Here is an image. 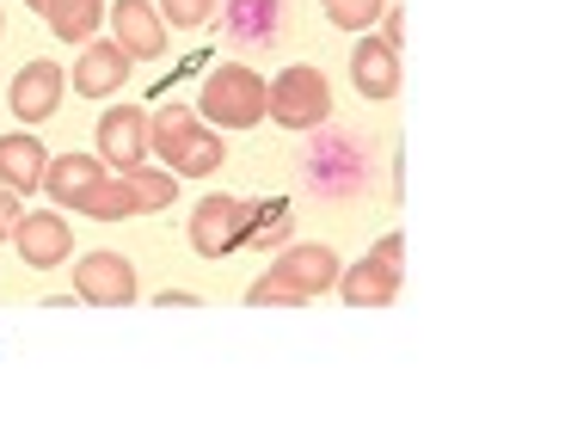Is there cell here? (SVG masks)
Returning <instances> with one entry per match:
<instances>
[{"instance_id":"6da1fadb","label":"cell","mask_w":565,"mask_h":424,"mask_svg":"<svg viewBox=\"0 0 565 424\" xmlns=\"http://www.w3.org/2000/svg\"><path fill=\"white\" fill-rule=\"evenodd\" d=\"M148 148L167 160V172H191V179H210V172L222 167V141H215L210 129H198V112L179 105V99L148 117Z\"/></svg>"},{"instance_id":"e0dca14e","label":"cell","mask_w":565,"mask_h":424,"mask_svg":"<svg viewBox=\"0 0 565 424\" xmlns=\"http://www.w3.org/2000/svg\"><path fill=\"white\" fill-rule=\"evenodd\" d=\"M43 19H50V31L62 43H93L99 38V19H105V0H50Z\"/></svg>"},{"instance_id":"4fadbf2b","label":"cell","mask_w":565,"mask_h":424,"mask_svg":"<svg viewBox=\"0 0 565 424\" xmlns=\"http://www.w3.org/2000/svg\"><path fill=\"white\" fill-rule=\"evenodd\" d=\"M277 31H282V0H234V7H227V43H234V50L270 43Z\"/></svg>"},{"instance_id":"52a82bcc","label":"cell","mask_w":565,"mask_h":424,"mask_svg":"<svg viewBox=\"0 0 565 424\" xmlns=\"http://www.w3.org/2000/svg\"><path fill=\"white\" fill-rule=\"evenodd\" d=\"M99 160H111L124 172L148 160V112L141 105H111L99 117Z\"/></svg>"},{"instance_id":"44dd1931","label":"cell","mask_w":565,"mask_h":424,"mask_svg":"<svg viewBox=\"0 0 565 424\" xmlns=\"http://www.w3.org/2000/svg\"><path fill=\"white\" fill-rule=\"evenodd\" d=\"M301 301H308V296H301V289L282 277L277 265H270L265 277L253 283V289H246V308H301Z\"/></svg>"},{"instance_id":"9c48e42d","label":"cell","mask_w":565,"mask_h":424,"mask_svg":"<svg viewBox=\"0 0 565 424\" xmlns=\"http://www.w3.org/2000/svg\"><path fill=\"white\" fill-rule=\"evenodd\" d=\"M13 246H19V258H25L31 271H56V265H68L74 234H68V222H62V215L43 210V215H19Z\"/></svg>"},{"instance_id":"ba28073f","label":"cell","mask_w":565,"mask_h":424,"mask_svg":"<svg viewBox=\"0 0 565 424\" xmlns=\"http://www.w3.org/2000/svg\"><path fill=\"white\" fill-rule=\"evenodd\" d=\"M241 222H246V203L241 198H203L198 215H191V246H198L203 258H222L241 246Z\"/></svg>"},{"instance_id":"30bf717a","label":"cell","mask_w":565,"mask_h":424,"mask_svg":"<svg viewBox=\"0 0 565 424\" xmlns=\"http://www.w3.org/2000/svg\"><path fill=\"white\" fill-rule=\"evenodd\" d=\"M351 81L363 99H394L399 93V50L387 38H363L351 50Z\"/></svg>"},{"instance_id":"9a60e30c","label":"cell","mask_w":565,"mask_h":424,"mask_svg":"<svg viewBox=\"0 0 565 424\" xmlns=\"http://www.w3.org/2000/svg\"><path fill=\"white\" fill-rule=\"evenodd\" d=\"M0 184L19 191V198L43 184V141L38 136H0Z\"/></svg>"},{"instance_id":"277c9868","label":"cell","mask_w":565,"mask_h":424,"mask_svg":"<svg viewBox=\"0 0 565 424\" xmlns=\"http://www.w3.org/2000/svg\"><path fill=\"white\" fill-rule=\"evenodd\" d=\"M74 296L124 308V301H136V265H129L124 253H86L81 265H74Z\"/></svg>"},{"instance_id":"7402d4cb","label":"cell","mask_w":565,"mask_h":424,"mask_svg":"<svg viewBox=\"0 0 565 424\" xmlns=\"http://www.w3.org/2000/svg\"><path fill=\"white\" fill-rule=\"evenodd\" d=\"M382 13H387L382 0H326V19H332L339 31H363V25H375Z\"/></svg>"},{"instance_id":"cb8c5ba5","label":"cell","mask_w":565,"mask_h":424,"mask_svg":"<svg viewBox=\"0 0 565 424\" xmlns=\"http://www.w3.org/2000/svg\"><path fill=\"white\" fill-rule=\"evenodd\" d=\"M19 191H7V184H0V241H13V227H19Z\"/></svg>"},{"instance_id":"5bb4252c","label":"cell","mask_w":565,"mask_h":424,"mask_svg":"<svg viewBox=\"0 0 565 424\" xmlns=\"http://www.w3.org/2000/svg\"><path fill=\"white\" fill-rule=\"evenodd\" d=\"M339 289H344L351 308H387V301L399 296V271H387L382 258H363V265H351L339 277Z\"/></svg>"},{"instance_id":"83f0119b","label":"cell","mask_w":565,"mask_h":424,"mask_svg":"<svg viewBox=\"0 0 565 424\" xmlns=\"http://www.w3.org/2000/svg\"><path fill=\"white\" fill-rule=\"evenodd\" d=\"M25 7H31V13H43V7H50V0H25Z\"/></svg>"},{"instance_id":"ac0fdd59","label":"cell","mask_w":565,"mask_h":424,"mask_svg":"<svg viewBox=\"0 0 565 424\" xmlns=\"http://www.w3.org/2000/svg\"><path fill=\"white\" fill-rule=\"evenodd\" d=\"M124 184H129V198H136V215H154V210H167L172 198H179V184H172V172L167 167H129L124 172Z\"/></svg>"},{"instance_id":"484cf974","label":"cell","mask_w":565,"mask_h":424,"mask_svg":"<svg viewBox=\"0 0 565 424\" xmlns=\"http://www.w3.org/2000/svg\"><path fill=\"white\" fill-rule=\"evenodd\" d=\"M382 38L399 50V38H406V19H399V7H394V13H382Z\"/></svg>"},{"instance_id":"d4e9b609","label":"cell","mask_w":565,"mask_h":424,"mask_svg":"<svg viewBox=\"0 0 565 424\" xmlns=\"http://www.w3.org/2000/svg\"><path fill=\"white\" fill-rule=\"evenodd\" d=\"M369 258H382L387 271H399V258H406V241H399V234H382V241H375V253Z\"/></svg>"},{"instance_id":"603a6c76","label":"cell","mask_w":565,"mask_h":424,"mask_svg":"<svg viewBox=\"0 0 565 424\" xmlns=\"http://www.w3.org/2000/svg\"><path fill=\"white\" fill-rule=\"evenodd\" d=\"M160 19L167 25H184V31H198L215 19V0H160Z\"/></svg>"},{"instance_id":"d6986e66","label":"cell","mask_w":565,"mask_h":424,"mask_svg":"<svg viewBox=\"0 0 565 424\" xmlns=\"http://www.w3.org/2000/svg\"><path fill=\"white\" fill-rule=\"evenodd\" d=\"M282 234H289V203L270 198V203H246V222H241V241L246 246H282Z\"/></svg>"},{"instance_id":"3957f363","label":"cell","mask_w":565,"mask_h":424,"mask_svg":"<svg viewBox=\"0 0 565 424\" xmlns=\"http://www.w3.org/2000/svg\"><path fill=\"white\" fill-rule=\"evenodd\" d=\"M265 117H277L282 129H320L332 117V86H326V74L296 62L277 81H265Z\"/></svg>"},{"instance_id":"5b68a950","label":"cell","mask_w":565,"mask_h":424,"mask_svg":"<svg viewBox=\"0 0 565 424\" xmlns=\"http://www.w3.org/2000/svg\"><path fill=\"white\" fill-rule=\"evenodd\" d=\"M111 31L129 50V62H160L167 56V19H160V7H148V0H117Z\"/></svg>"},{"instance_id":"4316f807","label":"cell","mask_w":565,"mask_h":424,"mask_svg":"<svg viewBox=\"0 0 565 424\" xmlns=\"http://www.w3.org/2000/svg\"><path fill=\"white\" fill-rule=\"evenodd\" d=\"M160 308H198V296H191V289H167V296H154Z\"/></svg>"},{"instance_id":"7a4b0ae2","label":"cell","mask_w":565,"mask_h":424,"mask_svg":"<svg viewBox=\"0 0 565 424\" xmlns=\"http://www.w3.org/2000/svg\"><path fill=\"white\" fill-rule=\"evenodd\" d=\"M198 112L222 129H253L265 117V74H253L246 62H222V68L203 74Z\"/></svg>"},{"instance_id":"8992f818","label":"cell","mask_w":565,"mask_h":424,"mask_svg":"<svg viewBox=\"0 0 565 424\" xmlns=\"http://www.w3.org/2000/svg\"><path fill=\"white\" fill-rule=\"evenodd\" d=\"M62 93H68V74H62L56 62H25V68L13 74V93H7V105H13L25 124H43V117H56Z\"/></svg>"},{"instance_id":"8fae6325","label":"cell","mask_w":565,"mask_h":424,"mask_svg":"<svg viewBox=\"0 0 565 424\" xmlns=\"http://www.w3.org/2000/svg\"><path fill=\"white\" fill-rule=\"evenodd\" d=\"M129 81V50L124 43H105L93 38V50H81V62H74V86H81L86 99H105V93H117V86Z\"/></svg>"},{"instance_id":"7c38bea8","label":"cell","mask_w":565,"mask_h":424,"mask_svg":"<svg viewBox=\"0 0 565 424\" xmlns=\"http://www.w3.org/2000/svg\"><path fill=\"white\" fill-rule=\"evenodd\" d=\"M277 271H282V277H289V283H296V289H301V296H326V289H332V283H339V258H332V246H289V241H282V258H277Z\"/></svg>"},{"instance_id":"2e32d148","label":"cell","mask_w":565,"mask_h":424,"mask_svg":"<svg viewBox=\"0 0 565 424\" xmlns=\"http://www.w3.org/2000/svg\"><path fill=\"white\" fill-rule=\"evenodd\" d=\"M99 179H105V167H99L93 155H62V160H50V172H43L50 198L68 203V210H81V198H86V191H93Z\"/></svg>"},{"instance_id":"ffe728a7","label":"cell","mask_w":565,"mask_h":424,"mask_svg":"<svg viewBox=\"0 0 565 424\" xmlns=\"http://www.w3.org/2000/svg\"><path fill=\"white\" fill-rule=\"evenodd\" d=\"M81 210L93 215V222H124V215H136V198H129L124 179H99V184L81 198Z\"/></svg>"}]
</instances>
